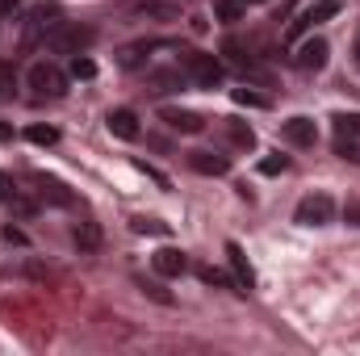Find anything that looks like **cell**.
I'll return each instance as SVG.
<instances>
[{
  "instance_id": "cell-1",
  "label": "cell",
  "mask_w": 360,
  "mask_h": 356,
  "mask_svg": "<svg viewBox=\"0 0 360 356\" xmlns=\"http://www.w3.org/2000/svg\"><path fill=\"white\" fill-rule=\"evenodd\" d=\"M184 76L201 89H218L226 80V68L214 59V55H201V51H184Z\"/></svg>"
},
{
  "instance_id": "cell-2",
  "label": "cell",
  "mask_w": 360,
  "mask_h": 356,
  "mask_svg": "<svg viewBox=\"0 0 360 356\" xmlns=\"http://www.w3.org/2000/svg\"><path fill=\"white\" fill-rule=\"evenodd\" d=\"M92 38H96V34H92L89 25L76 21V25H55L51 38H46V46H51L55 55H84L92 46Z\"/></svg>"
},
{
  "instance_id": "cell-3",
  "label": "cell",
  "mask_w": 360,
  "mask_h": 356,
  "mask_svg": "<svg viewBox=\"0 0 360 356\" xmlns=\"http://www.w3.org/2000/svg\"><path fill=\"white\" fill-rule=\"evenodd\" d=\"M25 84L34 89V96H63L68 92V72H59L55 63H34L30 72H25Z\"/></svg>"
},
{
  "instance_id": "cell-4",
  "label": "cell",
  "mask_w": 360,
  "mask_h": 356,
  "mask_svg": "<svg viewBox=\"0 0 360 356\" xmlns=\"http://www.w3.org/2000/svg\"><path fill=\"white\" fill-rule=\"evenodd\" d=\"M331 214H335V201H331L327 193H310V197L297 201V214H293V218H297L302 227H327Z\"/></svg>"
},
{
  "instance_id": "cell-5",
  "label": "cell",
  "mask_w": 360,
  "mask_h": 356,
  "mask_svg": "<svg viewBox=\"0 0 360 356\" xmlns=\"http://www.w3.org/2000/svg\"><path fill=\"white\" fill-rule=\"evenodd\" d=\"M331 17H340V0H319V4H310V8L289 25V38H302V34H310L314 25H323V21H331Z\"/></svg>"
},
{
  "instance_id": "cell-6",
  "label": "cell",
  "mask_w": 360,
  "mask_h": 356,
  "mask_svg": "<svg viewBox=\"0 0 360 356\" xmlns=\"http://www.w3.org/2000/svg\"><path fill=\"white\" fill-rule=\"evenodd\" d=\"M59 17H63L59 4H38V8L30 13V34H25V38H30V42H34V38H51V30L63 25Z\"/></svg>"
},
{
  "instance_id": "cell-7",
  "label": "cell",
  "mask_w": 360,
  "mask_h": 356,
  "mask_svg": "<svg viewBox=\"0 0 360 356\" xmlns=\"http://www.w3.org/2000/svg\"><path fill=\"white\" fill-rule=\"evenodd\" d=\"M327 55H331V46H327L323 38H306V42L297 46L293 63H297L302 72H319V68H327Z\"/></svg>"
},
{
  "instance_id": "cell-8",
  "label": "cell",
  "mask_w": 360,
  "mask_h": 356,
  "mask_svg": "<svg viewBox=\"0 0 360 356\" xmlns=\"http://www.w3.org/2000/svg\"><path fill=\"white\" fill-rule=\"evenodd\" d=\"M281 134H285V143H293V147H314V139H319V130H314L310 117H289V122L281 126Z\"/></svg>"
},
{
  "instance_id": "cell-9",
  "label": "cell",
  "mask_w": 360,
  "mask_h": 356,
  "mask_svg": "<svg viewBox=\"0 0 360 356\" xmlns=\"http://www.w3.org/2000/svg\"><path fill=\"white\" fill-rule=\"evenodd\" d=\"M188 168L201 172V177H222L231 168V160L218 155V151H188Z\"/></svg>"
},
{
  "instance_id": "cell-10",
  "label": "cell",
  "mask_w": 360,
  "mask_h": 356,
  "mask_svg": "<svg viewBox=\"0 0 360 356\" xmlns=\"http://www.w3.org/2000/svg\"><path fill=\"white\" fill-rule=\"evenodd\" d=\"M160 117H164L172 130H180V134H201V130H205V117L193 113V109H164Z\"/></svg>"
},
{
  "instance_id": "cell-11",
  "label": "cell",
  "mask_w": 360,
  "mask_h": 356,
  "mask_svg": "<svg viewBox=\"0 0 360 356\" xmlns=\"http://www.w3.org/2000/svg\"><path fill=\"white\" fill-rule=\"evenodd\" d=\"M34 184H38L42 201H55V205H76V193H68V184H59L55 177H42V172H34Z\"/></svg>"
},
{
  "instance_id": "cell-12",
  "label": "cell",
  "mask_w": 360,
  "mask_h": 356,
  "mask_svg": "<svg viewBox=\"0 0 360 356\" xmlns=\"http://www.w3.org/2000/svg\"><path fill=\"white\" fill-rule=\"evenodd\" d=\"M151 265H155L160 276H180V272L188 268V260H184V252H176V248H160V252L151 256Z\"/></svg>"
},
{
  "instance_id": "cell-13",
  "label": "cell",
  "mask_w": 360,
  "mask_h": 356,
  "mask_svg": "<svg viewBox=\"0 0 360 356\" xmlns=\"http://www.w3.org/2000/svg\"><path fill=\"white\" fill-rule=\"evenodd\" d=\"M109 134H117V139H139V117H134V109H113L109 113Z\"/></svg>"
},
{
  "instance_id": "cell-14",
  "label": "cell",
  "mask_w": 360,
  "mask_h": 356,
  "mask_svg": "<svg viewBox=\"0 0 360 356\" xmlns=\"http://www.w3.org/2000/svg\"><path fill=\"white\" fill-rule=\"evenodd\" d=\"M226 256H231V268H235V281H239V293H248V289H252V265H248V256H243V248H239V243H226Z\"/></svg>"
},
{
  "instance_id": "cell-15",
  "label": "cell",
  "mask_w": 360,
  "mask_h": 356,
  "mask_svg": "<svg viewBox=\"0 0 360 356\" xmlns=\"http://www.w3.org/2000/svg\"><path fill=\"white\" fill-rule=\"evenodd\" d=\"M76 248H80V252H96V248H101V227H96V222H80V227H76Z\"/></svg>"
},
{
  "instance_id": "cell-16",
  "label": "cell",
  "mask_w": 360,
  "mask_h": 356,
  "mask_svg": "<svg viewBox=\"0 0 360 356\" xmlns=\"http://www.w3.org/2000/svg\"><path fill=\"white\" fill-rule=\"evenodd\" d=\"M226 134H231L235 147H256V130L248 122H226Z\"/></svg>"
},
{
  "instance_id": "cell-17",
  "label": "cell",
  "mask_w": 360,
  "mask_h": 356,
  "mask_svg": "<svg viewBox=\"0 0 360 356\" xmlns=\"http://www.w3.org/2000/svg\"><path fill=\"white\" fill-rule=\"evenodd\" d=\"M331 122H335L340 139H360V113H335Z\"/></svg>"
},
{
  "instance_id": "cell-18",
  "label": "cell",
  "mask_w": 360,
  "mask_h": 356,
  "mask_svg": "<svg viewBox=\"0 0 360 356\" xmlns=\"http://www.w3.org/2000/svg\"><path fill=\"white\" fill-rule=\"evenodd\" d=\"M197 276H201L205 285H231V289L239 293V281H235V276H226L222 268H210V265H201V268H197Z\"/></svg>"
},
{
  "instance_id": "cell-19",
  "label": "cell",
  "mask_w": 360,
  "mask_h": 356,
  "mask_svg": "<svg viewBox=\"0 0 360 356\" xmlns=\"http://www.w3.org/2000/svg\"><path fill=\"white\" fill-rule=\"evenodd\" d=\"M17 92V68L8 59H0V101H8Z\"/></svg>"
},
{
  "instance_id": "cell-20",
  "label": "cell",
  "mask_w": 360,
  "mask_h": 356,
  "mask_svg": "<svg viewBox=\"0 0 360 356\" xmlns=\"http://www.w3.org/2000/svg\"><path fill=\"white\" fill-rule=\"evenodd\" d=\"M25 139L38 143V147H55V143H59V130H55V126H30Z\"/></svg>"
},
{
  "instance_id": "cell-21",
  "label": "cell",
  "mask_w": 360,
  "mask_h": 356,
  "mask_svg": "<svg viewBox=\"0 0 360 356\" xmlns=\"http://www.w3.org/2000/svg\"><path fill=\"white\" fill-rule=\"evenodd\" d=\"M214 17L218 21H243V0H218L214 4Z\"/></svg>"
},
{
  "instance_id": "cell-22",
  "label": "cell",
  "mask_w": 360,
  "mask_h": 356,
  "mask_svg": "<svg viewBox=\"0 0 360 356\" xmlns=\"http://www.w3.org/2000/svg\"><path fill=\"white\" fill-rule=\"evenodd\" d=\"M72 76L76 80H92L96 76V63H92L89 55H72Z\"/></svg>"
},
{
  "instance_id": "cell-23",
  "label": "cell",
  "mask_w": 360,
  "mask_h": 356,
  "mask_svg": "<svg viewBox=\"0 0 360 356\" xmlns=\"http://www.w3.org/2000/svg\"><path fill=\"white\" fill-rule=\"evenodd\" d=\"M139 235H168V222H160V218H134L130 222Z\"/></svg>"
},
{
  "instance_id": "cell-24",
  "label": "cell",
  "mask_w": 360,
  "mask_h": 356,
  "mask_svg": "<svg viewBox=\"0 0 360 356\" xmlns=\"http://www.w3.org/2000/svg\"><path fill=\"white\" fill-rule=\"evenodd\" d=\"M151 84H155V92L180 89V72H155V76H151Z\"/></svg>"
},
{
  "instance_id": "cell-25",
  "label": "cell",
  "mask_w": 360,
  "mask_h": 356,
  "mask_svg": "<svg viewBox=\"0 0 360 356\" xmlns=\"http://www.w3.org/2000/svg\"><path fill=\"white\" fill-rule=\"evenodd\" d=\"M143 55H147V42L126 46V51H122V68H139V63H143Z\"/></svg>"
},
{
  "instance_id": "cell-26",
  "label": "cell",
  "mask_w": 360,
  "mask_h": 356,
  "mask_svg": "<svg viewBox=\"0 0 360 356\" xmlns=\"http://www.w3.org/2000/svg\"><path fill=\"white\" fill-rule=\"evenodd\" d=\"M235 101H239V105H252V109H264V105H269L260 92H252V89H235Z\"/></svg>"
},
{
  "instance_id": "cell-27",
  "label": "cell",
  "mask_w": 360,
  "mask_h": 356,
  "mask_svg": "<svg viewBox=\"0 0 360 356\" xmlns=\"http://www.w3.org/2000/svg\"><path fill=\"white\" fill-rule=\"evenodd\" d=\"M285 168H289V160H285V155H269V160L260 164V172H264V177H276V172H285Z\"/></svg>"
},
{
  "instance_id": "cell-28",
  "label": "cell",
  "mask_w": 360,
  "mask_h": 356,
  "mask_svg": "<svg viewBox=\"0 0 360 356\" xmlns=\"http://www.w3.org/2000/svg\"><path fill=\"white\" fill-rule=\"evenodd\" d=\"M139 13H151V17H176V4H155V0H147Z\"/></svg>"
},
{
  "instance_id": "cell-29",
  "label": "cell",
  "mask_w": 360,
  "mask_h": 356,
  "mask_svg": "<svg viewBox=\"0 0 360 356\" xmlns=\"http://www.w3.org/2000/svg\"><path fill=\"white\" fill-rule=\"evenodd\" d=\"M335 151H340L344 160H360V147L352 143V139H340V147H335Z\"/></svg>"
},
{
  "instance_id": "cell-30",
  "label": "cell",
  "mask_w": 360,
  "mask_h": 356,
  "mask_svg": "<svg viewBox=\"0 0 360 356\" xmlns=\"http://www.w3.org/2000/svg\"><path fill=\"white\" fill-rule=\"evenodd\" d=\"M17 197V189H13V177H4L0 172V201H13Z\"/></svg>"
},
{
  "instance_id": "cell-31",
  "label": "cell",
  "mask_w": 360,
  "mask_h": 356,
  "mask_svg": "<svg viewBox=\"0 0 360 356\" xmlns=\"http://www.w3.org/2000/svg\"><path fill=\"white\" fill-rule=\"evenodd\" d=\"M344 218H348L352 227H360V201H348V205H344Z\"/></svg>"
},
{
  "instance_id": "cell-32",
  "label": "cell",
  "mask_w": 360,
  "mask_h": 356,
  "mask_svg": "<svg viewBox=\"0 0 360 356\" xmlns=\"http://www.w3.org/2000/svg\"><path fill=\"white\" fill-rule=\"evenodd\" d=\"M4 239H8V243H25V235H21L17 227H4Z\"/></svg>"
},
{
  "instance_id": "cell-33",
  "label": "cell",
  "mask_w": 360,
  "mask_h": 356,
  "mask_svg": "<svg viewBox=\"0 0 360 356\" xmlns=\"http://www.w3.org/2000/svg\"><path fill=\"white\" fill-rule=\"evenodd\" d=\"M17 4H21V0H0V17H8V13H17Z\"/></svg>"
},
{
  "instance_id": "cell-34",
  "label": "cell",
  "mask_w": 360,
  "mask_h": 356,
  "mask_svg": "<svg viewBox=\"0 0 360 356\" xmlns=\"http://www.w3.org/2000/svg\"><path fill=\"white\" fill-rule=\"evenodd\" d=\"M8 139H13V130H8V126L0 122V143H8Z\"/></svg>"
},
{
  "instance_id": "cell-35",
  "label": "cell",
  "mask_w": 360,
  "mask_h": 356,
  "mask_svg": "<svg viewBox=\"0 0 360 356\" xmlns=\"http://www.w3.org/2000/svg\"><path fill=\"white\" fill-rule=\"evenodd\" d=\"M356 59H360V42H356Z\"/></svg>"
}]
</instances>
